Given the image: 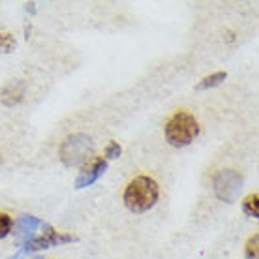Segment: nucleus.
<instances>
[{
  "instance_id": "obj_7",
  "label": "nucleus",
  "mask_w": 259,
  "mask_h": 259,
  "mask_svg": "<svg viewBox=\"0 0 259 259\" xmlns=\"http://www.w3.org/2000/svg\"><path fill=\"white\" fill-rule=\"evenodd\" d=\"M46 226V222H41L39 218L36 216H30V214H25V216H21L17 224H15V229H13V235H15V239L19 242L21 246L25 244L26 240H30L36 235L38 229Z\"/></svg>"
},
{
  "instance_id": "obj_12",
  "label": "nucleus",
  "mask_w": 259,
  "mask_h": 259,
  "mask_svg": "<svg viewBox=\"0 0 259 259\" xmlns=\"http://www.w3.org/2000/svg\"><path fill=\"white\" fill-rule=\"evenodd\" d=\"M246 257L248 259H257L259 253V235L255 233L253 237H250V240L246 242Z\"/></svg>"
},
{
  "instance_id": "obj_13",
  "label": "nucleus",
  "mask_w": 259,
  "mask_h": 259,
  "mask_svg": "<svg viewBox=\"0 0 259 259\" xmlns=\"http://www.w3.org/2000/svg\"><path fill=\"white\" fill-rule=\"evenodd\" d=\"M122 154V147L118 145L117 141H111L107 147H105V160H115Z\"/></svg>"
},
{
  "instance_id": "obj_5",
  "label": "nucleus",
  "mask_w": 259,
  "mask_h": 259,
  "mask_svg": "<svg viewBox=\"0 0 259 259\" xmlns=\"http://www.w3.org/2000/svg\"><path fill=\"white\" fill-rule=\"evenodd\" d=\"M212 188L220 201L233 203V201H237L240 190H242V175L235 169H222L214 177Z\"/></svg>"
},
{
  "instance_id": "obj_6",
  "label": "nucleus",
  "mask_w": 259,
  "mask_h": 259,
  "mask_svg": "<svg viewBox=\"0 0 259 259\" xmlns=\"http://www.w3.org/2000/svg\"><path fill=\"white\" fill-rule=\"evenodd\" d=\"M107 169V160L102 158V156H96L89 160V163H84L83 169L79 171L77 179H75V188H87V186H92L94 182L100 179V177L105 173Z\"/></svg>"
},
{
  "instance_id": "obj_1",
  "label": "nucleus",
  "mask_w": 259,
  "mask_h": 259,
  "mask_svg": "<svg viewBox=\"0 0 259 259\" xmlns=\"http://www.w3.org/2000/svg\"><path fill=\"white\" fill-rule=\"evenodd\" d=\"M158 195H160L158 182L152 177L139 175L134 181H130L124 190V205L132 212H147L156 205Z\"/></svg>"
},
{
  "instance_id": "obj_11",
  "label": "nucleus",
  "mask_w": 259,
  "mask_h": 259,
  "mask_svg": "<svg viewBox=\"0 0 259 259\" xmlns=\"http://www.w3.org/2000/svg\"><path fill=\"white\" fill-rule=\"evenodd\" d=\"M13 229V220L6 212H0V239H6L8 235L12 233Z\"/></svg>"
},
{
  "instance_id": "obj_14",
  "label": "nucleus",
  "mask_w": 259,
  "mask_h": 259,
  "mask_svg": "<svg viewBox=\"0 0 259 259\" xmlns=\"http://www.w3.org/2000/svg\"><path fill=\"white\" fill-rule=\"evenodd\" d=\"M15 47V39H13L12 34H0V49L2 51L10 53Z\"/></svg>"
},
{
  "instance_id": "obj_3",
  "label": "nucleus",
  "mask_w": 259,
  "mask_h": 259,
  "mask_svg": "<svg viewBox=\"0 0 259 259\" xmlns=\"http://www.w3.org/2000/svg\"><path fill=\"white\" fill-rule=\"evenodd\" d=\"M94 152V141L87 134H71L62 141L59 150L60 162L66 167H75L84 163Z\"/></svg>"
},
{
  "instance_id": "obj_15",
  "label": "nucleus",
  "mask_w": 259,
  "mask_h": 259,
  "mask_svg": "<svg viewBox=\"0 0 259 259\" xmlns=\"http://www.w3.org/2000/svg\"><path fill=\"white\" fill-rule=\"evenodd\" d=\"M0 163H2V158H0Z\"/></svg>"
},
{
  "instance_id": "obj_10",
  "label": "nucleus",
  "mask_w": 259,
  "mask_h": 259,
  "mask_svg": "<svg viewBox=\"0 0 259 259\" xmlns=\"http://www.w3.org/2000/svg\"><path fill=\"white\" fill-rule=\"evenodd\" d=\"M242 210L252 216V218H259V195L250 194L246 199L242 201Z\"/></svg>"
},
{
  "instance_id": "obj_9",
  "label": "nucleus",
  "mask_w": 259,
  "mask_h": 259,
  "mask_svg": "<svg viewBox=\"0 0 259 259\" xmlns=\"http://www.w3.org/2000/svg\"><path fill=\"white\" fill-rule=\"evenodd\" d=\"M227 77L226 71H216V73H210L207 77L201 79V83L197 84V91H207V89H212V87H218L220 83H224Z\"/></svg>"
},
{
  "instance_id": "obj_4",
  "label": "nucleus",
  "mask_w": 259,
  "mask_h": 259,
  "mask_svg": "<svg viewBox=\"0 0 259 259\" xmlns=\"http://www.w3.org/2000/svg\"><path fill=\"white\" fill-rule=\"evenodd\" d=\"M71 240H77V239L73 235L60 233L55 227L46 224V226L41 227V231L34 235L30 240H26L23 246H19V250H23L26 255H30L34 252H39V250H46V248H51V246H59V244H66V242H71Z\"/></svg>"
},
{
  "instance_id": "obj_8",
  "label": "nucleus",
  "mask_w": 259,
  "mask_h": 259,
  "mask_svg": "<svg viewBox=\"0 0 259 259\" xmlns=\"http://www.w3.org/2000/svg\"><path fill=\"white\" fill-rule=\"evenodd\" d=\"M25 83L23 81H12V83H8L2 92H0V100H2V104L8 105V107H13V105H17L23 100L25 96Z\"/></svg>"
},
{
  "instance_id": "obj_2",
  "label": "nucleus",
  "mask_w": 259,
  "mask_h": 259,
  "mask_svg": "<svg viewBox=\"0 0 259 259\" xmlns=\"http://www.w3.org/2000/svg\"><path fill=\"white\" fill-rule=\"evenodd\" d=\"M165 141L173 147H186L199 134V122L188 111H177L165 120Z\"/></svg>"
}]
</instances>
